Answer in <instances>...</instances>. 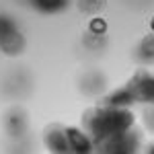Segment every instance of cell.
<instances>
[{
	"instance_id": "cell-1",
	"label": "cell",
	"mask_w": 154,
	"mask_h": 154,
	"mask_svg": "<svg viewBox=\"0 0 154 154\" xmlns=\"http://www.w3.org/2000/svg\"><path fill=\"white\" fill-rule=\"evenodd\" d=\"M136 128V113L130 107L97 105L82 115V131L93 140V144L128 134Z\"/></svg>"
},
{
	"instance_id": "cell-2",
	"label": "cell",
	"mask_w": 154,
	"mask_h": 154,
	"mask_svg": "<svg viewBox=\"0 0 154 154\" xmlns=\"http://www.w3.org/2000/svg\"><path fill=\"white\" fill-rule=\"evenodd\" d=\"M95 154H142L140 148V134L130 130L128 134H121L115 138H109L95 144Z\"/></svg>"
},
{
	"instance_id": "cell-3",
	"label": "cell",
	"mask_w": 154,
	"mask_h": 154,
	"mask_svg": "<svg viewBox=\"0 0 154 154\" xmlns=\"http://www.w3.org/2000/svg\"><path fill=\"white\" fill-rule=\"evenodd\" d=\"M128 93L134 99V105L136 103H142V105H154V74L148 70H138L131 76L128 84H125Z\"/></svg>"
},
{
	"instance_id": "cell-4",
	"label": "cell",
	"mask_w": 154,
	"mask_h": 154,
	"mask_svg": "<svg viewBox=\"0 0 154 154\" xmlns=\"http://www.w3.org/2000/svg\"><path fill=\"white\" fill-rule=\"evenodd\" d=\"M43 146L49 154H74L70 142V131L62 123H49L43 130Z\"/></svg>"
},
{
	"instance_id": "cell-5",
	"label": "cell",
	"mask_w": 154,
	"mask_h": 154,
	"mask_svg": "<svg viewBox=\"0 0 154 154\" xmlns=\"http://www.w3.org/2000/svg\"><path fill=\"white\" fill-rule=\"evenodd\" d=\"M27 128H29V117L23 109L14 107L6 113L4 117V130L11 136L12 140H23V136L27 134Z\"/></svg>"
},
{
	"instance_id": "cell-6",
	"label": "cell",
	"mask_w": 154,
	"mask_h": 154,
	"mask_svg": "<svg viewBox=\"0 0 154 154\" xmlns=\"http://www.w3.org/2000/svg\"><path fill=\"white\" fill-rule=\"evenodd\" d=\"M29 2H31L33 8H37L39 12H45V14L62 12L70 4V0H29Z\"/></svg>"
},
{
	"instance_id": "cell-7",
	"label": "cell",
	"mask_w": 154,
	"mask_h": 154,
	"mask_svg": "<svg viewBox=\"0 0 154 154\" xmlns=\"http://www.w3.org/2000/svg\"><path fill=\"white\" fill-rule=\"evenodd\" d=\"M136 54H138V60L140 62H144V64H154V35L142 37Z\"/></svg>"
},
{
	"instance_id": "cell-8",
	"label": "cell",
	"mask_w": 154,
	"mask_h": 154,
	"mask_svg": "<svg viewBox=\"0 0 154 154\" xmlns=\"http://www.w3.org/2000/svg\"><path fill=\"white\" fill-rule=\"evenodd\" d=\"M21 31H19V27L14 23V19H12L11 14H4V12H0V43L2 41H6V39H11V37L19 35Z\"/></svg>"
},
{
	"instance_id": "cell-9",
	"label": "cell",
	"mask_w": 154,
	"mask_h": 154,
	"mask_svg": "<svg viewBox=\"0 0 154 154\" xmlns=\"http://www.w3.org/2000/svg\"><path fill=\"white\" fill-rule=\"evenodd\" d=\"M86 86H91L88 88V93H101L103 88H105V78L99 74V72H88V78H86Z\"/></svg>"
},
{
	"instance_id": "cell-10",
	"label": "cell",
	"mask_w": 154,
	"mask_h": 154,
	"mask_svg": "<svg viewBox=\"0 0 154 154\" xmlns=\"http://www.w3.org/2000/svg\"><path fill=\"white\" fill-rule=\"evenodd\" d=\"M88 31H91V35L103 37L107 33V21H105V19H101V17H95V19L88 23Z\"/></svg>"
},
{
	"instance_id": "cell-11",
	"label": "cell",
	"mask_w": 154,
	"mask_h": 154,
	"mask_svg": "<svg viewBox=\"0 0 154 154\" xmlns=\"http://www.w3.org/2000/svg\"><path fill=\"white\" fill-rule=\"evenodd\" d=\"M142 154H154V144H150V146H148V148H146Z\"/></svg>"
},
{
	"instance_id": "cell-12",
	"label": "cell",
	"mask_w": 154,
	"mask_h": 154,
	"mask_svg": "<svg viewBox=\"0 0 154 154\" xmlns=\"http://www.w3.org/2000/svg\"><path fill=\"white\" fill-rule=\"evenodd\" d=\"M150 128L154 130V111H152V117H150Z\"/></svg>"
},
{
	"instance_id": "cell-13",
	"label": "cell",
	"mask_w": 154,
	"mask_h": 154,
	"mask_svg": "<svg viewBox=\"0 0 154 154\" xmlns=\"http://www.w3.org/2000/svg\"><path fill=\"white\" fill-rule=\"evenodd\" d=\"M150 29H152V35H154V17H152V21H150Z\"/></svg>"
}]
</instances>
